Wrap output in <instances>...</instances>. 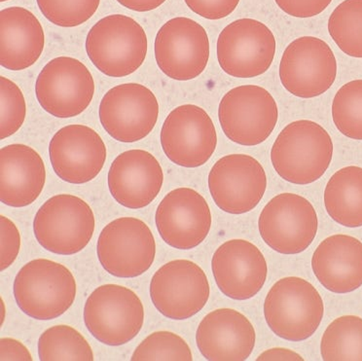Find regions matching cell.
Listing matches in <instances>:
<instances>
[{
  "instance_id": "obj_1",
  "label": "cell",
  "mask_w": 362,
  "mask_h": 361,
  "mask_svg": "<svg viewBox=\"0 0 362 361\" xmlns=\"http://www.w3.org/2000/svg\"><path fill=\"white\" fill-rule=\"evenodd\" d=\"M333 141L320 124L294 121L286 126L271 149V161L276 174L293 184L317 182L332 161Z\"/></svg>"
},
{
  "instance_id": "obj_2",
  "label": "cell",
  "mask_w": 362,
  "mask_h": 361,
  "mask_svg": "<svg viewBox=\"0 0 362 361\" xmlns=\"http://www.w3.org/2000/svg\"><path fill=\"white\" fill-rule=\"evenodd\" d=\"M325 305L319 291L304 278L286 277L272 286L264 302V316L272 331L301 342L319 329Z\"/></svg>"
},
{
  "instance_id": "obj_3",
  "label": "cell",
  "mask_w": 362,
  "mask_h": 361,
  "mask_svg": "<svg viewBox=\"0 0 362 361\" xmlns=\"http://www.w3.org/2000/svg\"><path fill=\"white\" fill-rule=\"evenodd\" d=\"M147 36L136 20L125 15H110L90 28L86 51L103 74L125 77L138 71L146 58Z\"/></svg>"
},
{
  "instance_id": "obj_4",
  "label": "cell",
  "mask_w": 362,
  "mask_h": 361,
  "mask_svg": "<svg viewBox=\"0 0 362 361\" xmlns=\"http://www.w3.org/2000/svg\"><path fill=\"white\" fill-rule=\"evenodd\" d=\"M14 296L25 314L38 321L59 318L76 297V280L71 271L48 259L28 262L14 280Z\"/></svg>"
},
{
  "instance_id": "obj_5",
  "label": "cell",
  "mask_w": 362,
  "mask_h": 361,
  "mask_svg": "<svg viewBox=\"0 0 362 361\" xmlns=\"http://www.w3.org/2000/svg\"><path fill=\"white\" fill-rule=\"evenodd\" d=\"M92 208L77 196H54L41 206L33 231L41 247L56 254L72 255L87 247L94 235Z\"/></svg>"
},
{
  "instance_id": "obj_6",
  "label": "cell",
  "mask_w": 362,
  "mask_h": 361,
  "mask_svg": "<svg viewBox=\"0 0 362 361\" xmlns=\"http://www.w3.org/2000/svg\"><path fill=\"white\" fill-rule=\"evenodd\" d=\"M84 321L90 333L108 345L127 344L139 333L144 308L130 288L105 285L95 288L84 307Z\"/></svg>"
},
{
  "instance_id": "obj_7",
  "label": "cell",
  "mask_w": 362,
  "mask_h": 361,
  "mask_svg": "<svg viewBox=\"0 0 362 361\" xmlns=\"http://www.w3.org/2000/svg\"><path fill=\"white\" fill-rule=\"evenodd\" d=\"M218 119L225 136L233 143L255 146L264 143L275 130L278 105L263 87L243 85L222 97Z\"/></svg>"
},
{
  "instance_id": "obj_8",
  "label": "cell",
  "mask_w": 362,
  "mask_h": 361,
  "mask_svg": "<svg viewBox=\"0 0 362 361\" xmlns=\"http://www.w3.org/2000/svg\"><path fill=\"white\" fill-rule=\"evenodd\" d=\"M319 228L314 206L302 196L281 193L261 211L258 229L261 238L281 254H298L311 246Z\"/></svg>"
},
{
  "instance_id": "obj_9",
  "label": "cell",
  "mask_w": 362,
  "mask_h": 361,
  "mask_svg": "<svg viewBox=\"0 0 362 361\" xmlns=\"http://www.w3.org/2000/svg\"><path fill=\"white\" fill-rule=\"evenodd\" d=\"M97 254L103 269L118 278L139 277L149 270L156 255V242L146 223L121 218L100 232Z\"/></svg>"
},
{
  "instance_id": "obj_10",
  "label": "cell",
  "mask_w": 362,
  "mask_h": 361,
  "mask_svg": "<svg viewBox=\"0 0 362 361\" xmlns=\"http://www.w3.org/2000/svg\"><path fill=\"white\" fill-rule=\"evenodd\" d=\"M217 60L224 72L237 78L262 76L273 64L276 38L257 20L240 19L227 25L217 40Z\"/></svg>"
},
{
  "instance_id": "obj_11",
  "label": "cell",
  "mask_w": 362,
  "mask_h": 361,
  "mask_svg": "<svg viewBox=\"0 0 362 361\" xmlns=\"http://www.w3.org/2000/svg\"><path fill=\"white\" fill-rule=\"evenodd\" d=\"M279 76L286 91L300 99H313L325 94L334 83L337 61L325 41L302 36L284 50Z\"/></svg>"
},
{
  "instance_id": "obj_12",
  "label": "cell",
  "mask_w": 362,
  "mask_h": 361,
  "mask_svg": "<svg viewBox=\"0 0 362 361\" xmlns=\"http://www.w3.org/2000/svg\"><path fill=\"white\" fill-rule=\"evenodd\" d=\"M38 102L49 114L71 118L84 112L92 102L95 81L84 64L59 57L49 61L35 83Z\"/></svg>"
},
{
  "instance_id": "obj_13",
  "label": "cell",
  "mask_w": 362,
  "mask_h": 361,
  "mask_svg": "<svg viewBox=\"0 0 362 361\" xmlns=\"http://www.w3.org/2000/svg\"><path fill=\"white\" fill-rule=\"evenodd\" d=\"M150 296L155 308L165 318L183 321L192 318L208 303L209 280L196 263L173 260L155 273Z\"/></svg>"
},
{
  "instance_id": "obj_14",
  "label": "cell",
  "mask_w": 362,
  "mask_h": 361,
  "mask_svg": "<svg viewBox=\"0 0 362 361\" xmlns=\"http://www.w3.org/2000/svg\"><path fill=\"white\" fill-rule=\"evenodd\" d=\"M154 52L158 66L165 76L177 81L192 80L208 66V33L189 18H173L158 32Z\"/></svg>"
},
{
  "instance_id": "obj_15",
  "label": "cell",
  "mask_w": 362,
  "mask_h": 361,
  "mask_svg": "<svg viewBox=\"0 0 362 361\" xmlns=\"http://www.w3.org/2000/svg\"><path fill=\"white\" fill-rule=\"evenodd\" d=\"M100 120L108 135L121 143H136L151 133L159 116L153 92L144 85L113 87L100 105Z\"/></svg>"
},
{
  "instance_id": "obj_16",
  "label": "cell",
  "mask_w": 362,
  "mask_h": 361,
  "mask_svg": "<svg viewBox=\"0 0 362 361\" xmlns=\"http://www.w3.org/2000/svg\"><path fill=\"white\" fill-rule=\"evenodd\" d=\"M160 138L165 156L189 169L205 165L217 146L213 120L205 110L194 105L175 108L163 124Z\"/></svg>"
},
{
  "instance_id": "obj_17",
  "label": "cell",
  "mask_w": 362,
  "mask_h": 361,
  "mask_svg": "<svg viewBox=\"0 0 362 361\" xmlns=\"http://www.w3.org/2000/svg\"><path fill=\"white\" fill-rule=\"evenodd\" d=\"M266 188L265 170L250 155H227L209 172V189L214 203L232 215L252 211L262 200Z\"/></svg>"
},
{
  "instance_id": "obj_18",
  "label": "cell",
  "mask_w": 362,
  "mask_h": 361,
  "mask_svg": "<svg viewBox=\"0 0 362 361\" xmlns=\"http://www.w3.org/2000/svg\"><path fill=\"white\" fill-rule=\"evenodd\" d=\"M155 223L160 236L169 246L188 250L198 247L208 237L211 213L200 193L180 187L163 199L157 208Z\"/></svg>"
},
{
  "instance_id": "obj_19",
  "label": "cell",
  "mask_w": 362,
  "mask_h": 361,
  "mask_svg": "<svg viewBox=\"0 0 362 361\" xmlns=\"http://www.w3.org/2000/svg\"><path fill=\"white\" fill-rule=\"evenodd\" d=\"M49 153L54 172L72 184L95 179L107 161V146L99 134L84 125H69L52 138Z\"/></svg>"
},
{
  "instance_id": "obj_20",
  "label": "cell",
  "mask_w": 362,
  "mask_h": 361,
  "mask_svg": "<svg viewBox=\"0 0 362 361\" xmlns=\"http://www.w3.org/2000/svg\"><path fill=\"white\" fill-rule=\"evenodd\" d=\"M211 270L219 290L234 300L255 297L268 274L267 262L260 249L239 239L225 242L216 250Z\"/></svg>"
},
{
  "instance_id": "obj_21",
  "label": "cell",
  "mask_w": 362,
  "mask_h": 361,
  "mask_svg": "<svg viewBox=\"0 0 362 361\" xmlns=\"http://www.w3.org/2000/svg\"><path fill=\"white\" fill-rule=\"evenodd\" d=\"M108 188L116 202L139 210L153 202L162 189L164 174L153 155L141 149L123 152L111 165Z\"/></svg>"
},
{
  "instance_id": "obj_22",
  "label": "cell",
  "mask_w": 362,
  "mask_h": 361,
  "mask_svg": "<svg viewBox=\"0 0 362 361\" xmlns=\"http://www.w3.org/2000/svg\"><path fill=\"white\" fill-rule=\"evenodd\" d=\"M256 333L250 319L233 309H217L199 324L196 343L203 357L211 361H243L255 349Z\"/></svg>"
},
{
  "instance_id": "obj_23",
  "label": "cell",
  "mask_w": 362,
  "mask_h": 361,
  "mask_svg": "<svg viewBox=\"0 0 362 361\" xmlns=\"http://www.w3.org/2000/svg\"><path fill=\"white\" fill-rule=\"evenodd\" d=\"M313 272L327 290L349 293L362 285V242L349 235L323 239L312 257Z\"/></svg>"
},
{
  "instance_id": "obj_24",
  "label": "cell",
  "mask_w": 362,
  "mask_h": 361,
  "mask_svg": "<svg viewBox=\"0 0 362 361\" xmlns=\"http://www.w3.org/2000/svg\"><path fill=\"white\" fill-rule=\"evenodd\" d=\"M46 182L45 165L40 154L25 144L0 150V200L13 208L35 202Z\"/></svg>"
},
{
  "instance_id": "obj_25",
  "label": "cell",
  "mask_w": 362,
  "mask_h": 361,
  "mask_svg": "<svg viewBox=\"0 0 362 361\" xmlns=\"http://www.w3.org/2000/svg\"><path fill=\"white\" fill-rule=\"evenodd\" d=\"M45 43L37 18L23 7L0 12V64L10 71L30 68L40 58Z\"/></svg>"
},
{
  "instance_id": "obj_26",
  "label": "cell",
  "mask_w": 362,
  "mask_h": 361,
  "mask_svg": "<svg viewBox=\"0 0 362 361\" xmlns=\"http://www.w3.org/2000/svg\"><path fill=\"white\" fill-rule=\"evenodd\" d=\"M325 206L340 225L362 226V167H345L331 177L325 190Z\"/></svg>"
},
{
  "instance_id": "obj_27",
  "label": "cell",
  "mask_w": 362,
  "mask_h": 361,
  "mask_svg": "<svg viewBox=\"0 0 362 361\" xmlns=\"http://www.w3.org/2000/svg\"><path fill=\"white\" fill-rule=\"evenodd\" d=\"M320 353L325 361H362V319L343 316L331 322L323 333Z\"/></svg>"
},
{
  "instance_id": "obj_28",
  "label": "cell",
  "mask_w": 362,
  "mask_h": 361,
  "mask_svg": "<svg viewBox=\"0 0 362 361\" xmlns=\"http://www.w3.org/2000/svg\"><path fill=\"white\" fill-rule=\"evenodd\" d=\"M40 360H94L87 340L74 327L56 326L46 330L38 340Z\"/></svg>"
},
{
  "instance_id": "obj_29",
  "label": "cell",
  "mask_w": 362,
  "mask_h": 361,
  "mask_svg": "<svg viewBox=\"0 0 362 361\" xmlns=\"http://www.w3.org/2000/svg\"><path fill=\"white\" fill-rule=\"evenodd\" d=\"M328 32L346 55L362 59V0H345L328 20Z\"/></svg>"
},
{
  "instance_id": "obj_30",
  "label": "cell",
  "mask_w": 362,
  "mask_h": 361,
  "mask_svg": "<svg viewBox=\"0 0 362 361\" xmlns=\"http://www.w3.org/2000/svg\"><path fill=\"white\" fill-rule=\"evenodd\" d=\"M332 119L346 138L362 141V79L346 83L336 93Z\"/></svg>"
},
{
  "instance_id": "obj_31",
  "label": "cell",
  "mask_w": 362,
  "mask_h": 361,
  "mask_svg": "<svg viewBox=\"0 0 362 361\" xmlns=\"http://www.w3.org/2000/svg\"><path fill=\"white\" fill-rule=\"evenodd\" d=\"M131 360H193L189 345L177 334L157 331L141 343Z\"/></svg>"
},
{
  "instance_id": "obj_32",
  "label": "cell",
  "mask_w": 362,
  "mask_h": 361,
  "mask_svg": "<svg viewBox=\"0 0 362 361\" xmlns=\"http://www.w3.org/2000/svg\"><path fill=\"white\" fill-rule=\"evenodd\" d=\"M44 17L62 28H74L94 16L100 0H36Z\"/></svg>"
},
{
  "instance_id": "obj_33",
  "label": "cell",
  "mask_w": 362,
  "mask_h": 361,
  "mask_svg": "<svg viewBox=\"0 0 362 361\" xmlns=\"http://www.w3.org/2000/svg\"><path fill=\"white\" fill-rule=\"evenodd\" d=\"M0 100H1V119H0V138H9L17 133L25 122L27 105L24 95L18 85L6 77H0Z\"/></svg>"
},
{
  "instance_id": "obj_34",
  "label": "cell",
  "mask_w": 362,
  "mask_h": 361,
  "mask_svg": "<svg viewBox=\"0 0 362 361\" xmlns=\"http://www.w3.org/2000/svg\"><path fill=\"white\" fill-rule=\"evenodd\" d=\"M1 223V271L11 266L21 249V236L17 226L9 218L0 216Z\"/></svg>"
},
{
  "instance_id": "obj_35",
  "label": "cell",
  "mask_w": 362,
  "mask_h": 361,
  "mask_svg": "<svg viewBox=\"0 0 362 361\" xmlns=\"http://www.w3.org/2000/svg\"><path fill=\"white\" fill-rule=\"evenodd\" d=\"M186 5L199 16L208 20H221L237 8L240 0H185Z\"/></svg>"
},
{
  "instance_id": "obj_36",
  "label": "cell",
  "mask_w": 362,
  "mask_h": 361,
  "mask_svg": "<svg viewBox=\"0 0 362 361\" xmlns=\"http://www.w3.org/2000/svg\"><path fill=\"white\" fill-rule=\"evenodd\" d=\"M276 4L289 16L312 18L317 16L329 6L332 0H275Z\"/></svg>"
},
{
  "instance_id": "obj_37",
  "label": "cell",
  "mask_w": 362,
  "mask_h": 361,
  "mask_svg": "<svg viewBox=\"0 0 362 361\" xmlns=\"http://www.w3.org/2000/svg\"><path fill=\"white\" fill-rule=\"evenodd\" d=\"M0 360H33L30 350L23 343L12 338H2L0 341Z\"/></svg>"
},
{
  "instance_id": "obj_38",
  "label": "cell",
  "mask_w": 362,
  "mask_h": 361,
  "mask_svg": "<svg viewBox=\"0 0 362 361\" xmlns=\"http://www.w3.org/2000/svg\"><path fill=\"white\" fill-rule=\"evenodd\" d=\"M257 361L266 360H299L303 361L304 358L298 353L284 348H273V349L267 350L266 352L261 353L257 357Z\"/></svg>"
},
{
  "instance_id": "obj_39",
  "label": "cell",
  "mask_w": 362,
  "mask_h": 361,
  "mask_svg": "<svg viewBox=\"0 0 362 361\" xmlns=\"http://www.w3.org/2000/svg\"><path fill=\"white\" fill-rule=\"evenodd\" d=\"M126 8L136 12L152 11L161 6L165 0H117Z\"/></svg>"
},
{
  "instance_id": "obj_40",
  "label": "cell",
  "mask_w": 362,
  "mask_h": 361,
  "mask_svg": "<svg viewBox=\"0 0 362 361\" xmlns=\"http://www.w3.org/2000/svg\"><path fill=\"white\" fill-rule=\"evenodd\" d=\"M0 1L4 2V1H8V0H0Z\"/></svg>"
}]
</instances>
